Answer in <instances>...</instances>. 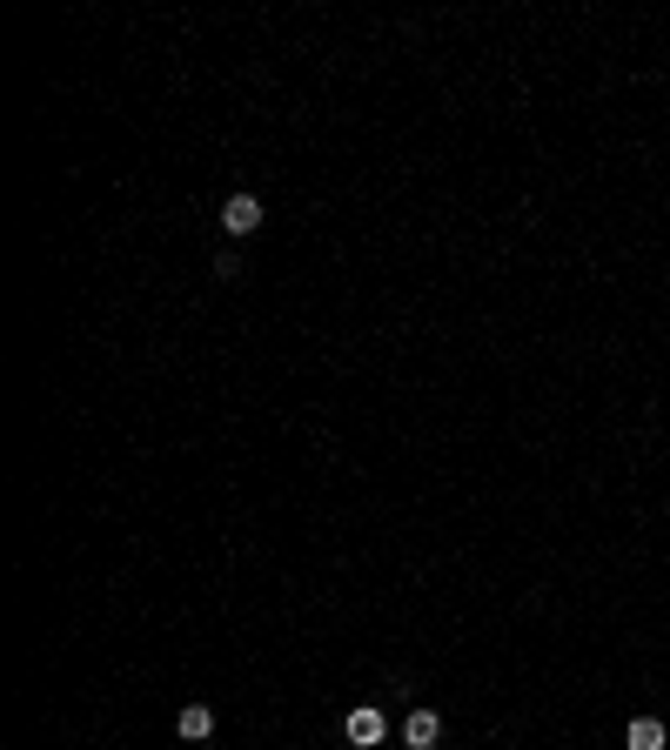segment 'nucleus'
<instances>
[{"mask_svg": "<svg viewBox=\"0 0 670 750\" xmlns=\"http://www.w3.org/2000/svg\"><path fill=\"white\" fill-rule=\"evenodd\" d=\"M222 228L228 235H255V228H262V201L255 195H228L222 201Z\"/></svg>", "mask_w": 670, "mask_h": 750, "instance_id": "obj_1", "label": "nucleus"}, {"mask_svg": "<svg viewBox=\"0 0 670 750\" xmlns=\"http://www.w3.org/2000/svg\"><path fill=\"white\" fill-rule=\"evenodd\" d=\"M402 744H409V750H436V744H443V717H436V710H409Z\"/></svg>", "mask_w": 670, "mask_h": 750, "instance_id": "obj_2", "label": "nucleus"}, {"mask_svg": "<svg viewBox=\"0 0 670 750\" xmlns=\"http://www.w3.org/2000/svg\"><path fill=\"white\" fill-rule=\"evenodd\" d=\"M342 730H349V744L356 750H369V744H382V730L389 724H382V710H349V724Z\"/></svg>", "mask_w": 670, "mask_h": 750, "instance_id": "obj_3", "label": "nucleus"}, {"mask_svg": "<svg viewBox=\"0 0 670 750\" xmlns=\"http://www.w3.org/2000/svg\"><path fill=\"white\" fill-rule=\"evenodd\" d=\"M175 730L188 737V744H208V737H215V710H208V704H188V710L175 717Z\"/></svg>", "mask_w": 670, "mask_h": 750, "instance_id": "obj_4", "label": "nucleus"}, {"mask_svg": "<svg viewBox=\"0 0 670 750\" xmlns=\"http://www.w3.org/2000/svg\"><path fill=\"white\" fill-rule=\"evenodd\" d=\"M624 744H630V750H664V724H657V717H630Z\"/></svg>", "mask_w": 670, "mask_h": 750, "instance_id": "obj_5", "label": "nucleus"}]
</instances>
